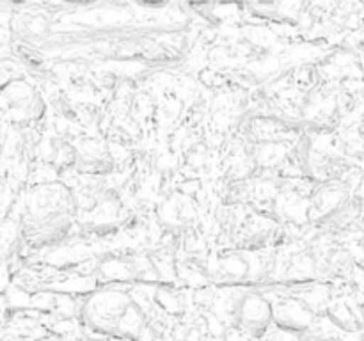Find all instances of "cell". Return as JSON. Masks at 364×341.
Returning a JSON list of instances; mask_svg holds the SVG:
<instances>
[{"label":"cell","instance_id":"1","mask_svg":"<svg viewBox=\"0 0 364 341\" xmlns=\"http://www.w3.org/2000/svg\"><path fill=\"white\" fill-rule=\"evenodd\" d=\"M84 320L96 334L117 341H141L149 325L144 309L119 290H103L89 298Z\"/></svg>","mask_w":364,"mask_h":341},{"label":"cell","instance_id":"2","mask_svg":"<svg viewBox=\"0 0 364 341\" xmlns=\"http://www.w3.org/2000/svg\"><path fill=\"white\" fill-rule=\"evenodd\" d=\"M70 194L60 185H43L28 194L23 210V233L32 242L53 240L68 227Z\"/></svg>","mask_w":364,"mask_h":341},{"label":"cell","instance_id":"3","mask_svg":"<svg viewBox=\"0 0 364 341\" xmlns=\"http://www.w3.org/2000/svg\"><path fill=\"white\" fill-rule=\"evenodd\" d=\"M235 325L259 341L272 325V304L259 295H245L238 301Z\"/></svg>","mask_w":364,"mask_h":341},{"label":"cell","instance_id":"4","mask_svg":"<svg viewBox=\"0 0 364 341\" xmlns=\"http://www.w3.org/2000/svg\"><path fill=\"white\" fill-rule=\"evenodd\" d=\"M272 304V323L288 332H306L315 323L316 313L302 298H283Z\"/></svg>","mask_w":364,"mask_h":341},{"label":"cell","instance_id":"5","mask_svg":"<svg viewBox=\"0 0 364 341\" xmlns=\"http://www.w3.org/2000/svg\"><path fill=\"white\" fill-rule=\"evenodd\" d=\"M327 316H329V320L338 329L347 330V332H355L363 325L361 313H355L345 301L333 302L327 308Z\"/></svg>","mask_w":364,"mask_h":341},{"label":"cell","instance_id":"6","mask_svg":"<svg viewBox=\"0 0 364 341\" xmlns=\"http://www.w3.org/2000/svg\"><path fill=\"white\" fill-rule=\"evenodd\" d=\"M345 199H347V192L341 190V188H329L320 195L318 213L320 215H331V213L338 212L343 206Z\"/></svg>","mask_w":364,"mask_h":341},{"label":"cell","instance_id":"7","mask_svg":"<svg viewBox=\"0 0 364 341\" xmlns=\"http://www.w3.org/2000/svg\"><path fill=\"white\" fill-rule=\"evenodd\" d=\"M224 341H258V340L252 337L251 334L245 332V330L238 329L237 325H231L224 330Z\"/></svg>","mask_w":364,"mask_h":341},{"label":"cell","instance_id":"8","mask_svg":"<svg viewBox=\"0 0 364 341\" xmlns=\"http://www.w3.org/2000/svg\"><path fill=\"white\" fill-rule=\"evenodd\" d=\"M311 341H343V340L334 332H320V334H315V336H311Z\"/></svg>","mask_w":364,"mask_h":341},{"label":"cell","instance_id":"9","mask_svg":"<svg viewBox=\"0 0 364 341\" xmlns=\"http://www.w3.org/2000/svg\"><path fill=\"white\" fill-rule=\"evenodd\" d=\"M0 341H20L16 337H0Z\"/></svg>","mask_w":364,"mask_h":341},{"label":"cell","instance_id":"10","mask_svg":"<svg viewBox=\"0 0 364 341\" xmlns=\"http://www.w3.org/2000/svg\"><path fill=\"white\" fill-rule=\"evenodd\" d=\"M2 325H4V320H2V315H0V332H2Z\"/></svg>","mask_w":364,"mask_h":341},{"label":"cell","instance_id":"11","mask_svg":"<svg viewBox=\"0 0 364 341\" xmlns=\"http://www.w3.org/2000/svg\"><path fill=\"white\" fill-rule=\"evenodd\" d=\"M361 320H363V323H364V305H363V313H361Z\"/></svg>","mask_w":364,"mask_h":341}]
</instances>
